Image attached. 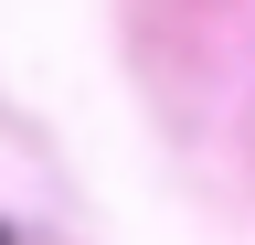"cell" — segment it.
I'll list each match as a JSON object with an SVG mask.
<instances>
[{"label":"cell","mask_w":255,"mask_h":245,"mask_svg":"<svg viewBox=\"0 0 255 245\" xmlns=\"http://www.w3.org/2000/svg\"><path fill=\"white\" fill-rule=\"evenodd\" d=\"M0 245H11V235H0Z\"/></svg>","instance_id":"obj_1"}]
</instances>
